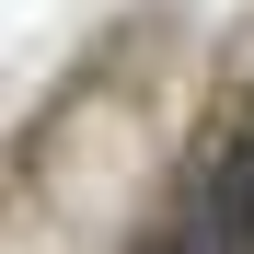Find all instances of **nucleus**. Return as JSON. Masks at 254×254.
Returning <instances> with one entry per match:
<instances>
[{"instance_id":"1","label":"nucleus","mask_w":254,"mask_h":254,"mask_svg":"<svg viewBox=\"0 0 254 254\" xmlns=\"http://www.w3.org/2000/svg\"><path fill=\"white\" fill-rule=\"evenodd\" d=\"M174 254H254V127H231L208 150V174L174 220Z\"/></svg>"}]
</instances>
